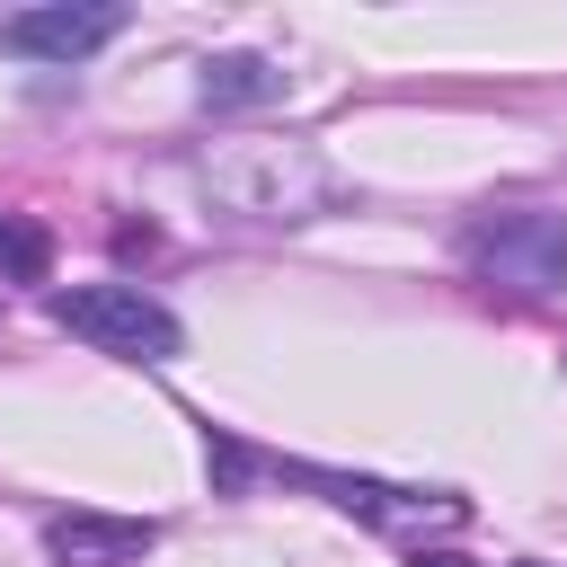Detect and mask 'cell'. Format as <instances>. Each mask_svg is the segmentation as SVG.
Instances as JSON below:
<instances>
[{
    "mask_svg": "<svg viewBox=\"0 0 567 567\" xmlns=\"http://www.w3.org/2000/svg\"><path fill=\"white\" fill-rule=\"evenodd\" d=\"M195 177L213 186V204H230L248 221H310L337 195V168L310 142H221V151H204Z\"/></svg>",
    "mask_w": 567,
    "mask_h": 567,
    "instance_id": "obj_1",
    "label": "cell"
},
{
    "mask_svg": "<svg viewBox=\"0 0 567 567\" xmlns=\"http://www.w3.org/2000/svg\"><path fill=\"white\" fill-rule=\"evenodd\" d=\"M53 319L71 337H89L97 354H133V363H168L186 346L177 310L159 292H142V284H62L53 292Z\"/></svg>",
    "mask_w": 567,
    "mask_h": 567,
    "instance_id": "obj_2",
    "label": "cell"
},
{
    "mask_svg": "<svg viewBox=\"0 0 567 567\" xmlns=\"http://www.w3.org/2000/svg\"><path fill=\"white\" fill-rule=\"evenodd\" d=\"M470 266L487 284H514V292H558L567 284V213H540V204L487 213L470 230Z\"/></svg>",
    "mask_w": 567,
    "mask_h": 567,
    "instance_id": "obj_3",
    "label": "cell"
},
{
    "mask_svg": "<svg viewBox=\"0 0 567 567\" xmlns=\"http://www.w3.org/2000/svg\"><path fill=\"white\" fill-rule=\"evenodd\" d=\"M115 35H124L115 0H44V9L0 18V53H27V62H89Z\"/></svg>",
    "mask_w": 567,
    "mask_h": 567,
    "instance_id": "obj_4",
    "label": "cell"
},
{
    "mask_svg": "<svg viewBox=\"0 0 567 567\" xmlns=\"http://www.w3.org/2000/svg\"><path fill=\"white\" fill-rule=\"evenodd\" d=\"M44 549H53V567H142L159 549V523H133V514H53Z\"/></svg>",
    "mask_w": 567,
    "mask_h": 567,
    "instance_id": "obj_5",
    "label": "cell"
},
{
    "mask_svg": "<svg viewBox=\"0 0 567 567\" xmlns=\"http://www.w3.org/2000/svg\"><path fill=\"white\" fill-rule=\"evenodd\" d=\"M195 97H204L213 115L266 106V97H284V62H266V53H213V62H204V80H195Z\"/></svg>",
    "mask_w": 567,
    "mask_h": 567,
    "instance_id": "obj_6",
    "label": "cell"
},
{
    "mask_svg": "<svg viewBox=\"0 0 567 567\" xmlns=\"http://www.w3.org/2000/svg\"><path fill=\"white\" fill-rule=\"evenodd\" d=\"M0 266L44 275V230H27V221H9V213H0Z\"/></svg>",
    "mask_w": 567,
    "mask_h": 567,
    "instance_id": "obj_7",
    "label": "cell"
},
{
    "mask_svg": "<svg viewBox=\"0 0 567 567\" xmlns=\"http://www.w3.org/2000/svg\"><path fill=\"white\" fill-rule=\"evenodd\" d=\"M416 567H470V558H416Z\"/></svg>",
    "mask_w": 567,
    "mask_h": 567,
    "instance_id": "obj_8",
    "label": "cell"
},
{
    "mask_svg": "<svg viewBox=\"0 0 567 567\" xmlns=\"http://www.w3.org/2000/svg\"><path fill=\"white\" fill-rule=\"evenodd\" d=\"M514 567H540V558H514Z\"/></svg>",
    "mask_w": 567,
    "mask_h": 567,
    "instance_id": "obj_9",
    "label": "cell"
}]
</instances>
